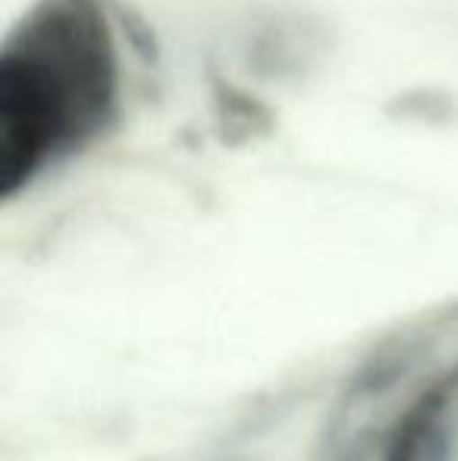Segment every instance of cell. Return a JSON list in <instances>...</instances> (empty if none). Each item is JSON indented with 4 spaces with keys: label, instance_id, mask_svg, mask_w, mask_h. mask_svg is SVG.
<instances>
[{
    "label": "cell",
    "instance_id": "obj_2",
    "mask_svg": "<svg viewBox=\"0 0 458 461\" xmlns=\"http://www.w3.org/2000/svg\"><path fill=\"white\" fill-rule=\"evenodd\" d=\"M390 461H458V370L411 408Z\"/></svg>",
    "mask_w": 458,
    "mask_h": 461
},
{
    "label": "cell",
    "instance_id": "obj_1",
    "mask_svg": "<svg viewBox=\"0 0 458 461\" xmlns=\"http://www.w3.org/2000/svg\"><path fill=\"white\" fill-rule=\"evenodd\" d=\"M113 0H35L0 54V192L13 198L122 120Z\"/></svg>",
    "mask_w": 458,
    "mask_h": 461
}]
</instances>
